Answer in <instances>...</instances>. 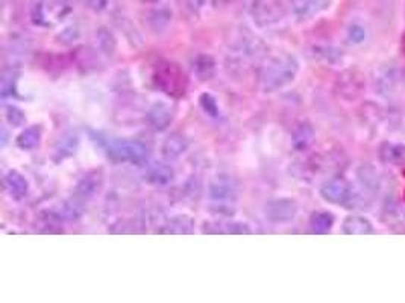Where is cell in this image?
Returning a JSON list of instances; mask_svg holds the SVG:
<instances>
[{
    "mask_svg": "<svg viewBox=\"0 0 405 303\" xmlns=\"http://www.w3.org/2000/svg\"><path fill=\"white\" fill-rule=\"evenodd\" d=\"M320 196L333 205L347 208H357L363 202L362 196L355 192L352 184L340 176L331 177L323 182L320 187Z\"/></svg>",
    "mask_w": 405,
    "mask_h": 303,
    "instance_id": "obj_3",
    "label": "cell"
},
{
    "mask_svg": "<svg viewBox=\"0 0 405 303\" xmlns=\"http://www.w3.org/2000/svg\"><path fill=\"white\" fill-rule=\"evenodd\" d=\"M239 182L235 181L232 176L228 175H222L217 176L215 181H212L208 187V194L210 199L215 202V204H231V202H235L239 196Z\"/></svg>",
    "mask_w": 405,
    "mask_h": 303,
    "instance_id": "obj_7",
    "label": "cell"
},
{
    "mask_svg": "<svg viewBox=\"0 0 405 303\" xmlns=\"http://www.w3.org/2000/svg\"><path fill=\"white\" fill-rule=\"evenodd\" d=\"M402 50L405 52V32H404V35H402Z\"/></svg>",
    "mask_w": 405,
    "mask_h": 303,
    "instance_id": "obj_33",
    "label": "cell"
},
{
    "mask_svg": "<svg viewBox=\"0 0 405 303\" xmlns=\"http://www.w3.org/2000/svg\"><path fill=\"white\" fill-rule=\"evenodd\" d=\"M2 133H4V140H2V145H5V144H6V141H8V140H6V131L4 129V131H2Z\"/></svg>",
    "mask_w": 405,
    "mask_h": 303,
    "instance_id": "obj_32",
    "label": "cell"
},
{
    "mask_svg": "<svg viewBox=\"0 0 405 303\" xmlns=\"http://www.w3.org/2000/svg\"><path fill=\"white\" fill-rule=\"evenodd\" d=\"M77 144H80V138H77L76 133H67V136L60 140L58 148H56V155H58L61 160L67 158V156H72L77 149Z\"/></svg>",
    "mask_w": 405,
    "mask_h": 303,
    "instance_id": "obj_25",
    "label": "cell"
},
{
    "mask_svg": "<svg viewBox=\"0 0 405 303\" xmlns=\"http://www.w3.org/2000/svg\"><path fill=\"white\" fill-rule=\"evenodd\" d=\"M342 231L346 235H369L374 232V224L364 216L352 214L345 219Z\"/></svg>",
    "mask_w": 405,
    "mask_h": 303,
    "instance_id": "obj_17",
    "label": "cell"
},
{
    "mask_svg": "<svg viewBox=\"0 0 405 303\" xmlns=\"http://www.w3.org/2000/svg\"><path fill=\"white\" fill-rule=\"evenodd\" d=\"M102 182L104 177L100 172H90L84 175L76 185V196L82 200L94 197L100 192V188H102Z\"/></svg>",
    "mask_w": 405,
    "mask_h": 303,
    "instance_id": "obj_13",
    "label": "cell"
},
{
    "mask_svg": "<svg viewBox=\"0 0 405 303\" xmlns=\"http://www.w3.org/2000/svg\"><path fill=\"white\" fill-rule=\"evenodd\" d=\"M358 179H360V182H362V185L366 188V189H370V192H374V189H377L378 184H379V177L375 172V168L374 167H370V165H363L362 168L358 170Z\"/></svg>",
    "mask_w": 405,
    "mask_h": 303,
    "instance_id": "obj_26",
    "label": "cell"
},
{
    "mask_svg": "<svg viewBox=\"0 0 405 303\" xmlns=\"http://www.w3.org/2000/svg\"><path fill=\"white\" fill-rule=\"evenodd\" d=\"M41 143V128L40 126H31L25 129L17 137V145L23 150H32L38 148Z\"/></svg>",
    "mask_w": 405,
    "mask_h": 303,
    "instance_id": "obj_24",
    "label": "cell"
},
{
    "mask_svg": "<svg viewBox=\"0 0 405 303\" xmlns=\"http://www.w3.org/2000/svg\"><path fill=\"white\" fill-rule=\"evenodd\" d=\"M107 155L112 162L117 164L129 162L135 165H143L149 160V149L140 141L119 140V141H112L108 145Z\"/></svg>",
    "mask_w": 405,
    "mask_h": 303,
    "instance_id": "obj_4",
    "label": "cell"
},
{
    "mask_svg": "<svg viewBox=\"0 0 405 303\" xmlns=\"http://www.w3.org/2000/svg\"><path fill=\"white\" fill-rule=\"evenodd\" d=\"M55 219L64 220V221H76L77 219H81L84 214V205L82 199H69L64 200L63 204L56 206L55 212H52Z\"/></svg>",
    "mask_w": 405,
    "mask_h": 303,
    "instance_id": "obj_15",
    "label": "cell"
},
{
    "mask_svg": "<svg viewBox=\"0 0 405 303\" xmlns=\"http://www.w3.org/2000/svg\"><path fill=\"white\" fill-rule=\"evenodd\" d=\"M314 140H316V132H314V128L308 125V123H302V125H299L293 132V137H291V145H293V149L298 152H306L311 148Z\"/></svg>",
    "mask_w": 405,
    "mask_h": 303,
    "instance_id": "obj_18",
    "label": "cell"
},
{
    "mask_svg": "<svg viewBox=\"0 0 405 303\" xmlns=\"http://www.w3.org/2000/svg\"><path fill=\"white\" fill-rule=\"evenodd\" d=\"M298 216V204L290 197H278L269 200L264 205V217L275 224L293 221Z\"/></svg>",
    "mask_w": 405,
    "mask_h": 303,
    "instance_id": "obj_6",
    "label": "cell"
},
{
    "mask_svg": "<svg viewBox=\"0 0 405 303\" xmlns=\"http://www.w3.org/2000/svg\"><path fill=\"white\" fill-rule=\"evenodd\" d=\"M17 94V75L9 72L4 75L2 79V97H13Z\"/></svg>",
    "mask_w": 405,
    "mask_h": 303,
    "instance_id": "obj_28",
    "label": "cell"
},
{
    "mask_svg": "<svg viewBox=\"0 0 405 303\" xmlns=\"http://www.w3.org/2000/svg\"><path fill=\"white\" fill-rule=\"evenodd\" d=\"M175 172L171 165L156 162L153 164L148 172V181L155 185H167L173 181Z\"/></svg>",
    "mask_w": 405,
    "mask_h": 303,
    "instance_id": "obj_20",
    "label": "cell"
},
{
    "mask_svg": "<svg viewBox=\"0 0 405 303\" xmlns=\"http://www.w3.org/2000/svg\"><path fill=\"white\" fill-rule=\"evenodd\" d=\"M85 5L94 11V13H102V11H105L109 5L111 0H84Z\"/></svg>",
    "mask_w": 405,
    "mask_h": 303,
    "instance_id": "obj_31",
    "label": "cell"
},
{
    "mask_svg": "<svg viewBox=\"0 0 405 303\" xmlns=\"http://www.w3.org/2000/svg\"><path fill=\"white\" fill-rule=\"evenodd\" d=\"M334 216L330 211H316L310 217V228L314 233H328L334 226Z\"/></svg>",
    "mask_w": 405,
    "mask_h": 303,
    "instance_id": "obj_22",
    "label": "cell"
},
{
    "mask_svg": "<svg viewBox=\"0 0 405 303\" xmlns=\"http://www.w3.org/2000/svg\"><path fill=\"white\" fill-rule=\"evenodd\" d=\"M204 233H222V235H243L251 233V228L242 221H216V223H205Z\"/></svg>",
    "mask_w": 405,
    "mask_h": 303,
    "instance_id": "obj_16",
    "label": "cell"
},
{
    "mask_svg": "<svg viewBox=\"0 0 405 303\" xmlns=\"http://www.w3.org/2000/svg\"><path fill=\"white\" fill-rule=\"evenodd\" d=\"M299 61L293 55H279L270 60L261 72V87L266 93H275L296 79Z\"/></svg>",
    "mask_w": 405,
    "mask_h": 303,
    "instance_id": "obj_1",
    "label": "cell"
},
{
    "mask_svg": "<svg viewBox=\"0 0 405 303\" xmlns=\"http://www.w3.org/2000/svg\"><path fill=\"white\" fill-rule=\"evenodd\" d=\"M252 16L260 26H269L284 17V8L279 0H255Z\"/></svg>",
    "mask_w": 405,
    "mask_h": 303,
    "instance_id": "obj_8",
    "label": "cell"
},
{
    "mask_svg": "<svg viewBox=\"0 0 405 303\" xmlns=\"http://www.w3.org/2000/svg\"><path fill=\"white\" fill-rule=\"evenodd\" d=\"M155 84L168 96H183L187 88V77L178 65L167 62L156 70Z\"/></svg>",
    "mask_w": 405,
    "mask_h": 303,
    "instance_id": "obj_5",
    "label": "cell"
},
{
    "mask_svg": "<svg viewBox=\"0 0 405 303\" xmlns=\"http://www.w3.org/2000/svg\"><path fill=\"white\" fill-rule=\"evenodd\" d=\"M195 224L196 221L193 217L187 214H179L168 219L163 224V228L158 229V232L166 235H190L195 232Z\"/></svg>",
    "mask_w": 405,
    "mask_h": 303,
    "instance_id": "obj_12",
    "label": "cell"
},
{
    "mask_svg": "<svg viewBox=\"0 0 405 303\" xmlns=\"http://www.w3.org/2000/svg\"><path fill=\"white\" fill-rule=\"evenodd\" d=\"M347 38H350L354 44H362L366 38V31L362 25L354 23L350 26V31H347Z\"/></svg>",
    "mask_w": 405,
    "mask_h": 303,
    "instance_id": "obj_30",
    "label": "cell"
},
{
    "mask_svg": "<svg viewBox=\"0 0 405 303\" xmlns=\"http://www.w3.org/2000/svg\"><path fill=\"white\" fill-rule=\"evenodd\" d=\"M378 158L382 164L402 167L405 165V144L386 141L379 145Z\"/></svg>",
    "mask_w": 405,
    "mask_h": 303,
    "instance_id": "obj_11",
    "label": "cell"
},
{
    "mask_svg": "<svg viewBox=\"0 0 405 303\" xmlns=\"http://www.w3.org/2000/svg\"><path fill=\"white\" fill-rule=\"evenodd\" d=\"M6 120L11 126H21L23 123L26 121V117H25V112L21 111L20 108L17 106H8L6 109Z\"/></svg>",
    "mask_w": 405,
    "mask_h": 303,
    "instance_id": "obj_29",
    "label": "cell"
},
{
    "mask_svg": "<svg viewBox=\"0 0 405 303\" xmlns=\"http://www.w3.org/2000/svg\"><path fill=\"white\" fill-rule=\"evenodd\" d=\"M195 72L200 81H210L216 73V61L212 56L200 53L195 60Z\"/></svg>",
    "mask_w": 405,
    "mask_h": 303,
    "instance_id": "obj_23",
    "label": "cell"
},
{
    "mask_svg": "<svg viewBox=\"0 0 405 303\" xmlns=\"http://www.w3.org/2000/svg\"><path fill=\"white\" fill-rule=\"evenodd\" d=\"M70 0H37L31 9L32 21L41 28H52L72 13Z\"/></svg>",
    "mask_w": 405,
    "mask_h": 303,
    "instance_id": "obj_2",
    "label": "cell"
},
{
    "mask_svg": "<svg viewBox=\"0 0 405 303\" xmlns=\"http://www.w3.org/2000/svg\"><path fill=\"white\" fill-rule=\"evenodd\" d=\"M290 5L298 17L307 18L319 13L322 8H325L323 5H326V2L325 0H290Z\"/></svg>",
    "mask_w": 405,
    "mask_h": 303,
    "instance_id": "obj_21",
    "label": "cell"
},
{
    "mask_svg": "<svg viewBox=\"0 0 405 303\" xmlns=\"http://www.w3.org/2000/svg\"><path fill=\"white\" fill-rule=\"evenodd\" d=\"M199 104L200 108L204 109V112L207 116L212 117V119H217L220 116V111H219V105H217V100L212 97L211 94H202L199 99Z\"/></svg>",
    "mask_w": 405,
    "mask_h": 303,
    "instance_id": "obj_27",
    "label": "cell"
},
{
    "mask_svg": "<svg viewBox=\"0 0 405 303\" xmlns=\"http://www.w3.org/2000/svg\"><path fill=\"white\" fill-rule=\"evenodd\" d=\"M146 119L155 131H164L173 121V111L166 102H155L149 108Z\"/></svg>",
    "mask_w": 405,
    "mask_h": 303,
    "instance_id": "obj_10",
    "label": "cell"
},
{
    "mask_svg": "<svg viewBox=\"0 0 405 303\" xmlns=\"http://www.w3.org/2000/svg\"><path fill=\"white\" fill-rule=\"evenodd\" d=\"M5 187L8 189V193L16 199H23L29 192V184L26 181V177L16 170H11L6 173Z\"/></svg>",
    "mask_w": 405,
    "mask_h": 303,
    "instance_id": "obj_19",
    "label": "cell"
},
{
    "mask_svg": "<svg viewBox=\"0 0 405 303\" xmlns=\"http://www.w3.org/2000/svg\"><path fill=\"white\" fill-rule=\"evenodd\" d=\"M364 92V77L357 70L345 72L339 79V93L346 100H357Z\"/></svg>",
    "mask_w": 405,
    "mask_h": 303,
    "instance_id": "obj_9",
    "label": "cell"
},
{
    "mask_svg": "<svg viewBox=\"0 0 405 303\" xmlns=\"http://www.w3.org/2000/svg\"><path fill=\"white\" fill-rule=\"evenodd\" d=\"M188 140L183 136V133H172L168 136L161 148V153L167 161H175L188 150Z\"/></svg>",
    "mask_w": 405,
    "mask_h": 303,
    "instance_id": "obj_14",
    "label": "cell"
}]
</instances>
